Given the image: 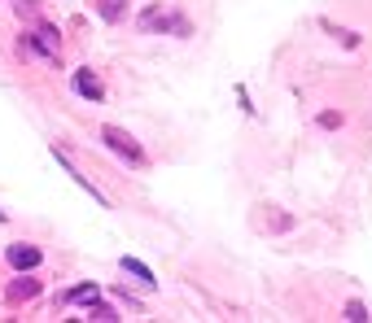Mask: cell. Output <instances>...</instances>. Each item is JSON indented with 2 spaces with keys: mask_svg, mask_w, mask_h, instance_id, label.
Masks as SVG:
<instances>
[{
  "mask_svg": "<svg viewBox=\"0 0 372 323\" xmlns=\"http://www.w3.org/2000/svg\"><path fill=\"white\" fill-rule=\"evenodd\" d=\"M123 271L131 275V280H140V284H153V271H149L140 258H123Z\"/></svg>",
  "mask_w": 372,
  "mask_h": 323,
  "instance_id": "cell-6",
  "label": "cell"
},
{
  "mask_svg": "<svg viewBox=\"0 0 372 323\" xmlns=\"http://www.w3.org/2000/svg\"><path fill=\"white\" fill-rule=\"evenodd\" d=\"M70 83H75V92L83 101H105V88H101V79L92 75V70H75V79H70Z\"/></svg>",
  "mask_w": 372,
  "mask_h": 323,
  "instance_id": "cell-4",
  "label": "cell"
},
{
  "mask_svg": "<svg viewBox=\"0 0 372 323\" xmlns=\"http://www.w3.org/2000/svg\"><path fill=\"white\" fill-rule=\"evenodd\" d=\"M57 49H62V40H57L53 27H35L31 35H22V53H40V57H53L57 62Z\"/></svg>",
  "mask_w": 372,
  "mask_h": 323,
  "instance_id": "cell-3",
  "label": "cell"
},
{
  "mask_svg": "<svg viewBox=\"0 0 372 323\" xmlns=\"http://www.w3.org/2000/svg\"><path fill=\"white\" fill-rule=\"evenodd\" d=\"M88 319H101V323H110V319H118V315H114L110 306H92V302H88Z\"/></svg>",
  "mask_w": 372,
  "mask_h": 323,
  "instance_id": "cell-11",
  "label": "cell"
},
{
  "mask_svg": "<svg viewBox=\"0 0 372 323\" xmlns=\"http://www.w3.org/2000/svg\"><path fill=\"white\" fill-rule=\"evenodd\" d=\"M320 127H342V114H320Z\"/></svg>",
  "mask_w": 372,
  "mask_h": 323,
  "instance_id": "cell-12",
  "label": "cell"
},
{
  "mask_svg": "<svg viewBox=\"0 0 372 323\" xmlns=\"http://www.w3.org/2000/svg\"><path fill=\"white\" fill-rule=\"evenodd\" d=\"M101 140H105V145H110L123 162L145 166V149L136 145V136H131V131H123V127H101Z\"/></svg>",
  "mask_w": 372,
  "mask_h": 323,
  "instance_id": "cell-2",
  "label": "cell"
},
{
  "mask_svg": "<svg viewBox=\"0 0 372 323\" xmlns=\"http://www.w3.org/2000/svg\"><path fill=\"white\" fill-rule=\"evenodd\" d=\"M14 302H27V297H35V280H22V284H14Z\"/></svg>",
  "mask_w": 372,
  "mask_h": 323,
  "instance_id": "cell-9",
  "label": "cell"
},
{
  "mask_svg": "<svg viewBox=\"0 0 372 323\" xmlns=\"http://www.w3.org/2000/svg\"><path fill=\"white\" fill-rule=\"evenodd\" d=\"M40 249L35 245H9V267H18V271H35L40 267Z\"/></svg>",
  "mask_w": 372,
  "mask_h": 323,
  "instance_id": "cell-5",
  "label": "cell"
},
{
  "mask_svg": "<svg viewBox=\"0 0 372 323\" xmlns=\"http://www.w3.org/2000/svg\"><path fill=\"white\" fill-rule=\"evenodd\" d=\"M136 27L145 31V35H158V31H171V35H188V18H184V14H175V9H166V5H149L145 14L136 18Z\"/></svg>",
  "mask_w": 372,
  "mask_h": 323,
  "instance_id": "cell-1",
  "label": "cell"
},
{
  "mask_svg": "<svg viewBox=\"0 0 372 323\" xmlns=\"http://www.w3.org/2000/svg\"><path fill=\"white\" fill-rule=\"evenodd\" d=\"M346 319H351V323H364V319H372V315L364 310V302H346Z\"/></svg>",
  "mask_w": 372,
  "mask_h": 323,
  "instance_id": "cell-10",
  "label": "cell"
},
{
  "mask_svg": "<svg viewBox=\"0 0 372 323\" xmlns=\"http://www.w3.org/2000/svg\"><path fill=\"white\" fill-rule=\"evenodd\" d=\"M97 284H79V289H66L62 293V302H97Z\"/></svg>",
  "mask_w": 372,
  "mask_h": 323,
  "instance_id": "cell-7",
  "label": "cell"
},
{
  "mask_svg": "<svg viewBox=\"0 0 372 323\" xmlns=\"http://www.w3.org/2000/svg\"><path fill=\"white\" fill-rule=\"evenodd\" d=\"M5 219H9V214H5V210H0V223H5Z\"/></svg>",
  "mask_w": 372,
  "mask_h": 323,
  "instance_id": "cell-13",
  "label": "cell"
},
{
  "mask_svg": "<svg viewBox=\"0 0 372 323\" xmlns=\"http://www.w3.org/2000/svg\"><path fill=\"white\" fill-rule=\"evenodd\" d=\"M97 9H101L105 22H118V18H123V0H97Z\"/></svg>",
  "mask_w": 372,
  "mask_h": 323,
  "instance_id": "cell-8",
  "label": "cell"
}]
</instances>
